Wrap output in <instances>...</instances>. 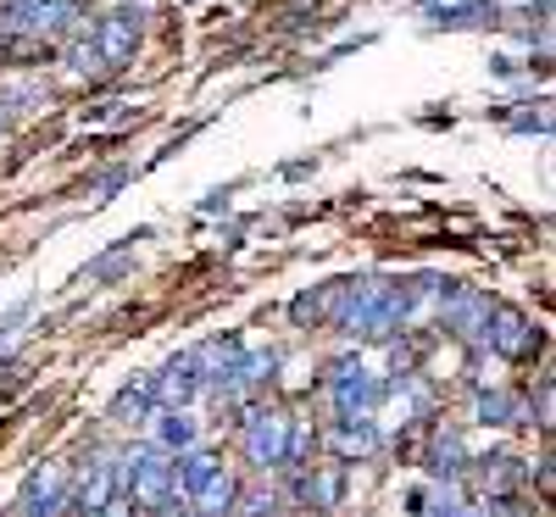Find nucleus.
I'll list each match as a JSON object with an SVG mask.
<instances>
[{"mask_svg":"<svg viewBox=\"0 0 556 517\" xmlns=\"http://www.w3.org/2000/svg\"><path fill=\"white\" fill-rule=\"evenodd\" d=\"M117 474H123V490L134 495V506H146V512H167V506L184 501L178 484H173V456L167 451H139L117 467Z\"/></svg>","mask_w":556,"mask_h":517,"instance_id":"nucleus-1","label":"nucleus"},{"mask_svg":"<svg viewBox=\"0 0 556 517\" xmlns=\"http://www.w3.org/2000/svg\"><path fill=\"white\" fill-rule=\"evenodd\" d=\"M285 445H290V417L285 412L262 406V412L245 417V456L256 467H285Z\"/></svg>","mask_w":556,"mask_h":517,"instance_id":"nucleus-2","label":"nucleus"},{"mask_svg":"<svg viewBox=\"0 0 556 517\" xmlns=\"http://www.w3.org/2000/svg\"><path fill=\"white\" fill-rule=\"evenodd\" d=\"M134 45H139V12H106L101 28H96V51L106 67H128L134 62Z\"/></svg>","mask_w":556,"mask_h":517,"instance_id":"nucleus-3","label":"nucleus"},{"mask_svg":"<svg viewBox=\"0 0 556 517\" xmlns=\"http://www.w3.org/2000/svg\"><path fill=\"white\" fill-rule=\"evenodd\" d=\"M484 340L501 351V356H529L534 345H540V335L529 328V317L523 312H513V306H501V312H490V323H484Z\"/></svg>","mask_w":556,"mask_h":517,"instance_id":"nucleus-4","label":"nucleus"},{"mask_svg":"<svg viewBox=\"0 0 556 517\" xmlns=\"http://www.w3.org/2000/svg\"><path fill=\"white\" fill-rule=\"evenodd\" d=\"M379 395H384V390L367 379V367H356V362L334 367V406H340V417H367Z\"/></svg>","mask_w":556,"mask_h":517,"instance_id":"nucleus-5","label":"nucleus"},{"mask_svg":"<svg viewBox=\"0 0 556 517\" xmlns=\"http://www.w3.org/2000/svg\"><path fill=\"white\" fill-rule=\"evenodd\" d=\"M117 490H123V474L112 462H89V474L78 479V490H73V512H106L112 501H117Z\"/></svg>","mask_w":556,"mask_h":517,"instance_id":"nucleus-6","label":"nucleus"},{"mask_svg":"<svg viewBox=\"0 0 556 517\" xmlns=\"http://www.w3.org/2000/svg\"><path fill=\"white\" fill-rule=\"evenodd\" d=\"M201 390V367H195V356H173L156 379H151V395L162 401V406H184Z\"/></svg>","mask_w":556,"mask_h":517,"instance_id":"nucleus-7","label":"nucleus"},{"mask_svg":"<svg viewBox=\"0 0 556 517\" xmlns=\"http://www.w3.org/2000/svg\"><path fill=\"white\" fill-rule=\"evenodd\" d=\"M484 323H490V301L484 295H451L445 301V328H451V335H462V340H479L484 335Z\"/></svg>","mask_w":556,"mask_h":517,"instance_id":"nucleus-8","label":"nucleus"},{"mask_svg":"<svg viewBox=\"0 0 556 517\" xmlns=\"http://www.w3.org/2000/svg\"><path fill=\"white\" fill-rule=\"evenodd\" d=\"M184 501H190L195 512H206V517H223L228 512V501H235V479H228L223 474V467H217V474H206L190 495H184Z\"/></svg>","mask_w":556,"mask_h":517,"instance_id":"nucleus-9","label":"nucleus"},{"mask_svg":"<svg viewBox=\"0 0 556 517\" xmlns=\"http://www.w3.org/2000/svg\"><path fill=\"white\" fill-rule=\"evenodd\" d=\"M334 451H340V456H374V451H379L374 423H367V417H345L340 429H334Z\"/></svg>","mask_w":556,"mask_h":517,"instance_id":"nucleus-10","label":"nucleus"},{"mask_svg":"<svg viewBox=\"0 0 556 517\" xmlns=\"http://www.w3.org/2000/svg\"><path fill=\"white\" fill-rule=\"evenodd\" d=\"M156 445H162V451H190V445H195V423L184 417V406H167V412H162Z\"/></svg>","mask_w":556,"mask_h":517,"instance_id":"nucleus-11","label":"nucleus"},{"mask_svg":"<svg viewBox=\"0 0 556 517\" xmlns=\"http://www.w3.org/2000/svg\"><path fill=\"white\" fill-rule=\"evenodd\" d=\"M523 479V467H518V456H490L484 467H479V484L490 490V495H506V490H513Z\"/></svg>","mask_w":556,"mask_h":517,"instance_id":"nucleus-12","label":"nucleus"},{"mask_svg":"<svg viewBox=\"0 0 556 517\" xmlns=\"http://www.w3.org/2000/svg\"><path fill=\"white\" fill-rule=\"evenodd\" d=\"M151 401H156V395H151V379H146V384H134V390H123V395L112 401V417H117V423H139V417L151 412Z\"/></svg>","mask_w":556,"mask_h":517,"instance_id":"nucleus-13","label":"nucleus"},{"mask_svg":"<svg viewBox=\"0 0 556 517\" xmlns=\"http://www.w3.org/2000/svg\"><path fill=\"white\" fill-rule=\"evenodd\" d=\"M479 417H484V423H529L523 401H518V395H501V390L479 401Z\"/></svg>","mask_w":556,"mask_h":517,"instance_id":"nucleus-14","label":"nucleus"},{"mask_svg":"<svg viewBox=\"0 0 556 517\" xmlns=\"http://www.w3.org/2000/svg\"><path fill=\"white\" fill-rule=\"evenodd\" d=\"M73 73H78V78L106 73V62H101V51H96V39H78V45H73Z\"/></svg>","mask_w":556,"mask_h":517,"instance_id":"nucleus-15","label":"nucleus"},{"mask_svg":"<svg viewBox=\"0 0 556 517\" xmlns=\"http://www.w3.org/2000/svg\"><path fill=\"white\" fill-rule=\"evenodd\" d=\"M434 467H440V474H456V467H462V440H456V434H445V440L434 445Z\"/></svg>","mask_w":556,"mask_h":517,"instance_id":"nucleus-16","label":"nucleus"},{"mask_svg":"<svg viewBox=\"0 0 556 517\" xmlns=\"http://www.w3.org/2000/svg\"><path fill=\"white\" fill-rule=\"evenodd\" d=\"M301 495H306V501H334V495H340V479H334V474L306 479V484H301Z\"/></svg>","mask_w":556,"mask_h":517,"instance_id":"nucleus-17","label":"nucleus"},{"mask_svg":"<svg viewBox=\"0 0 556 517\" xmlns=\"http://www.w3.org/2000/svg\"><path fill=\"white\" fill-rule=\"evenodd\" d=\"M123 267H128V251H117V256L96 262V267H89V278H112V273H123Z\"/></svg>","mask_w":556,"mask_h":517,"instance_id":"nucleus-18","label":"nucleus"},{"mask_svg":"<svg viewBox=\"0 0 556 517\" xmlns=\"http://www.w3.org/2000/svg\"><path fill=\"white\" fill-rule=\"evenodd\" d=\"M89 517H128V512H112V506H106V512H89Z\"/></svg>","mask_w":556,"mask_h":517,"instance_id":"nucleus-19","label":"nucleus"},{"mask_svg":"<svg viewBox=\"0 0 556 517\" xmlns=\"http://www.w3.org/2000/svg\"><path fill=\"white\" fill-rule=\"evenodd\" d=\"M0 128H7V112H0Z\"/></svg>","mask_w":556,"mask_h":517,"instance_id":"nucleus-20","label":"nucleus"}]
</instances>
